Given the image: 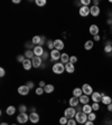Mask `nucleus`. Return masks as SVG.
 <instances>
[{"label": "nucleus", "instance_id": "f257e3e1", "mask_svg": "<svg viewBox=\"0 0 112 125\" xmlns=\"http://www.w3.org/2000/svg\"><path fill=\"white\" fill-rule=\"evenodd\" d=\"M52 70L54 72L55 74L61 75V74H63L64 72H65V65H64V64H62V62H56V64H54V65H53Z\"/></svg>", "mask_w": 112, "mask_h": 125}, {"label": "nucleus", "instance_id": "f03ea898", "mask_svg": "<svg viewBox=\"0 0 112 125\" xmlns=\"http://www.w3.org/2000/svg\"><path fill=\"white\" fill-rule=\"evenodd\" d=\"M75 121L78 124H85L87 122V114H85L83 112H76Z\"/></svg>", "mask_w": 112, "mask_h": 125}, {"label": "nucleus", "instance_id": "7ed1b4c3", "mask_svg": "<svg viewBox=\"0 0 112 125\" xmlns=\"http://www.w3.org/2000/svg\"><path fill=\"white\" fill-rule=\"evenodd\" d=\"M75 115H76L75 107H67V108L64 111V116L67 117L68 120H70V118H74Z\"/></svg>", "mask_w": 112, "mask_h": 125}, {"label": "nucleus", "instance_id": "20e7f679", "mask_svg": "<svg viewBox=\"0 0 112 125\" xmlns=\"http://www.w3.org/2000/svg\"><path fill=\"white\" fill-rule=\"evenodd\" d=\"M29 121V115H27L26 113H19V115L17 116V122L20 124H25Z\"/></svg>", "mask_w": 112, "mask_h": 125}, {"label": "nucleus", "instance_id": "39448f33", "mask_svg": "<svg viewBox=\"0 0 112 125\" xmlns=\"http://www.w3.org/2000/svg\"><path fill=\"white\" fill-rule=\"evenodd\" d=\"M81 88H82V91H83L84 95H87V96H91L92 94H93V92H94L93 88H92V86L89 85V84H84Z\"/></svg>", "mask_w": 112, "mask_h": 125}, {"label": "nucleus", "instance_id": "423d86ee", "mask_svg": "<svg viewBox=\"0 0 112 125\" xmlns=\"http://www.w3.org/2000/svg\"><path fill=\"white\" fill-rule=\"evenodd\" d=\"M50 59H52L53 62H56V60H58V59L61 58L62 54H61L60 50H57V49H53L52 52H50Z\"/></svg>", "mask_w": 112, "mask_h": 125}, {"label": "nucleus", "instance_id": "0eeeda50", "mask_svg": "<svg viewBox=\"0 0 112 125\" xmlns=\"http://www.w3.org/2000/svg\"><path fill=\"white\" fill-rule=\"evenodd\" d=\"M78 13L81 17H87L90 15V7H85V6H82L78 9Z\"/></svg>", "mask_w": 112, "mask_h": 125}, {"label": "nucleus", "instance_id": "6e6552de", "mask_svg": "<svg viewBox=\"0 0 112 125\" xmlns=\"http://www.w3.org/2000/svg\"><path fill=\"white\" fill-rule=\"evenodd\" d=\"M31 62H33V67L34 68H38L42 66V62H43V59L42 57H37V56H35L33 59H31Z\"/></svg>", "mask_w": 112, "mask_h": 125}, {"label": "nucleus", "instance_id": "1a4fd4ad", "mask_svg": "<svg viewBox=\"0 0 112 125\" xmlns=\"http://www.w3.org/2000/svg\"><path fill=\"white\" fill-rule=\"evenodd\" d=\"M89 32L93 37L97 36V35H99V32H100L99 26H98V25H91V26H90V28H89Z\"/></svg>", "mask_w": 112, "mask_h": 125}, {"label": "nucleus", "instance_id": "9d476101", "mask_svg": "<svg viewBox=\"0 0 112 125\" xmlns=\"http://www.w3.org/2000/svg\"><path fill=\"white\" fill-rule=\"evenodd\" d=\"M17 91H18V93L20 94V95L26 96V95H28V94H29V91H30V89H29L26 85H21V86H19V87H18V89H17Z\"/></svg>", "mask_w": 112, "mask_h": 125}, {"label": "nucleus", "instance_id": "9b49d317", "mask_svg": "<svg viewBox=\"0 0 112 125\" xmlns=\"http://www.w3.org/2000/svg\"><path fill=\"white\" fill-rule=\"evenodd\" d=\"M91 99L93 101V103H100V102L102 101L101 93H99V92H93V94L91 95Z\"/></svg>", "mask_w": 112, "mask_h": 125}, {"label": "nucleus", "instance_id": "f8f14e48", "mask_svg": "<svg viewBox=\"0 0 112 125\" xmlns=\"http://www.w3.org/2000/svg\"><path fill=\"white\" fill-rule=\"evenodd\" d=\"M90 15H92L93 17H98L100 15V8L99 6H92L90 8Z\"/></svg>", "mask_w": 112, "mask_h": 125}, {"label": "nucleus", "instance_id": "ddd939ff", "mask_svg": "<svg viewBox=\"0 0 112 125\" xmlns=\"http://www.w3.org/2000/svg\"><path fill=\"white\" fill-rule=\"evenodd\" d=\"M29 121H30L33 124L38 123L39 122V115L37 114L36 112H35V113H30V114H29Z\"/></svg>", "mask_w": 112, "mask_h": 125}, {"label": "nucleus", "instance_id": "4468645a", "mask_svg": "<svg viewBox=\"0 0 112 125\" xmlns=\"http://www.w3.org/2000/svg\"><path fill=\"white\" fill-rule=\"evenodd\" d=\"M44 52H45V50L43 49V46H35L34 47V54H35V56H37V57L43 56Z\"/></svg>", "mask_w": 112, "mask_h": 125}, {"label": "nucleus", "instance_id": "2eb2a0df", "mask_svg": "<svg viewBox=\"0 0 112 125\" xmlns=\"http://www.w3.org/2000/svg\"><path fill=\"white\" fill-rule=\"evenodd\" d=\"M54 46H55V49H57L61 52L64 48V42L61 39H56V40H54Z\"/></svg>", "mask_w": 112, "mask_h": 125}, {"label": "nucleus", "instance_id": "dca6fc26", "mask_svg": "<svg viewBox=\"0 0 112 125\" xmlns=\"http://www.w3.org/2000/svg\"><path fill=\"white\" fill-rule=\"evenodd\" d=\"M68 103H70V106L71 107H77L78 106V103H80V98L73 96V97H71V98H70Z\"/></svg>", "mask_w": 112, "mask_h": 125}, {"label": "nucleus", "instance_id": "f3484780", "mask_svg": "<svg viewBox=\"0 0 112 125\" xmlns=\"http://www.w3.org/2000/svg\"><path fill=\"white\" fill-rule=\"evenodd\" d=\"M82 112L89 115L90 113H92V112H93V108H92V105H89V104H85V105H83V106H82Z\"/></svg>", "mask_w": 112, "mask_h": 125}, {"label": "nucleus", "instance_id": "a211bd4d", "mask_svg": "<svg viewBox=\"0 0 112 125\" xmlns=\"http://www.w3.org/2000/svg\"><path fill=\"white\" fill-rule=\"evenodd\" d=\"M65 70L67 72L68 74L74 73V70H75L74 64H72V62H67V64H65Z\"/></svg>", "mask_w": 112, "mask_h": 125}, {"label": "nucleus", "instance_id": "6ab92c4d", "mask_svg": "<svg viewBox=\"0 0 112 125\" xmlns=\"http://www.w3.org/2000/svg\"><path fill=\"white\" fill-rule=\"evenodd\" d=\"M23 67L24 69L29 70L31 67H33V62H31V59H25V62H23Z\"/></svg>", "mask_w": 112, "mask_h": 125}, {"label": "nucleus", "instance_id": "aec40b11", "mask_svg": "<svg viewBox=\"0 0 112 125\" xmlns=\"http://www.w3.org/2000/svg\"><path fill=\"white\" fill-rule=\"evenodd\" d=\"M82 95H83V91H82V88H78V87H76V88L73 89V96L74 97H77V98H80Z\"/></svg>", "mask_w": 112, "mask_h": 125}, {"label": "nucleus", "instance_id": "412c9836", "mask_svg": "<svg viewBox=\"0 0 112 125\" xmlns=\"http://www.w3.org/2000/svg\"><path fill=\"white\" fill-rule=\"evenodd\" d=\"M102 103H103V104L104 105H110L112 103V98H111V96H109V95H105V96H103L102 97Z\"/></svg>", "mask_w": 112, "mask_h": 125}, {"label": "nucleus", "instance_id": "4be33fe9", "mask_svg": "<svg viewBox=\"0 0 112 125\" xmlns=\"http://www.w3.org/2000/svg\"><path fill=\"white\" fill-rule=\"evenodd\" d=\"M90 97L87 96V95H82L81 97H80V103H81V104H83V105H85V104H89V102H90Z\"/></svg>", "mask_w": 112, "mask_h": 125}, {"label": "nucleus", "instance_id": "5701e85b", "mask_svg": "<svg viewBox=\"0 0 112 125\" xmlns=\"http://www.w3.org/2000/svg\"><path fill=\"white\" fill-rule=\"evenodd\" d=\"M93 46H94L93 40H87V42H85V44H84V49L85 50H91L92 48H93Z\"/></svg>", "mask_w": 112, "mask_h": 125}, {"label": "nucleus", "instance_id": "b1692460", "mask_svg": "<svg viewBox=\"0 0 112 125\" xmlns=\"http://www.w3.org/2000/svg\"><path fill=\"white\" fill-rule=\"evenodd\" d=\"M6 113H7V115H9V116H11V115H13L16 113V107L12 106V105H10V106H8L7 109H6Z\"/></svg>", "mask_w": 112, "mask_h": 125}, {"label": "nucleus", "instance_id": "393cba45", "mask_svg": "<svg viewBox=\"0 0 112 125\" xmlns=\"http://www.w3.org/2000/svg\"><path fill=\"white\" fill-rule=\"evenodd\" d=\"M34 50H29L27 49L26 52H25V57H26V59H33V58L35 57L34 56Z\"/></svg>", "mask_w": 112, "mask_h": 125}, {"label": "nucleus", "instance_id": "a878e982", "mask_svg": "<svg viewBox=\"0 0 112 125\" xmlns=\"http://www.w3.org/2000/svg\"><path fill=\"white\" fill-rule=\"evenodd\" d=\"M61 62H62V64H67V62H70V56H68L67 54H62V56H61Z\"/></svg>", "mask_w": 112, "mask_h": 125}, {"label": "nucleus", "instance_id": "bb28decb", "mask_svg": "<svg viewBox=\"0 0 112 125\" xmlns=\"http://www.w3.org/2000/svg\"><path fill=\"white\" fill-rule=\"evenodd\" d=\"M44 91H45V93H47V94L53 93V92H54V86H53L52 84H47L44 87Z\"/></svg>", "mask_w": 112, "mask_h": 125}, {"label": "nucleus", "instance_id": "cd10ccee", "mask_svg": "<svg viewBox=\"0 0 112 125\" xmlns=\"http://www.w3.org/2000/svg\"><path fill=\"white\" fill-rule=\"evenodd\" d=\"M104 52H105V54H111L112 52V42H107V45L104 46Z\"/></svg>", "mask_w": 112, "mask_h": 125}, {"label": "nucleus", "instance_id": "c85d7f7f", "mask_svg": "<svg viewBox=\"0 0 112 125\" xmlns=\"http://www.w3.org/2000/svg\"><path fill=\"white\" fill-rule=\"evenodd\" d=\"M33 44L36 45V46H39L40 45V42H42V36H34V38L31 39Z\"/></svg>", "mask_w": 112, "mask_h": 125}, {"label": "nucleus", "instance_id": "c756f323", "mask_svg": "<svg viewBox=\"0 0 112 125\" xmlns=\"http://www.w3.org/2000/svg\"><path fill=\"white\" fill-rule=\"evenodd\" d=\"M97 120V114L95 113H90L89 115H87V121H91V122H94V121Z\"/></svg>", "mask_w": 112, "mask_h": 125}, {"label": "nucleus", "instance_id": "7c9ffc66", "mask_svg": "<svg viewBox=\"0 0 112 125\" xmlns=\"http://www.w3.org/2000/svg\"><path fill=\"white\" fill-rule=\"evenodd\" d=\"M35 3H36L38 7H44V6L46 5V0H36Z\"/></svg>", "mask_w": 112, "mask_h": 125}, {"label": "nucleus", "instance_id": "2f4dec72", "mask_svg": "<svg viewBox=\"0 0 112 125\" xmlns=\"http://www.w3.org/2000/svg\"><path fill=\"white\" fill-rule=\"evenodd\" d=\"M67 122H68V118L67 117H65V116H63V117H61L60 118V124L61 125H66L67 124Z\"/></svg>", "mask_w": 112, "mask_h": 125}, {"label": "nucleus", "instance_id": "473e14b6", "mask_svg": "<svg viewBox=\"0 0 112 125\" xmlns=\"http://www.w3.org/2000/svg\"><path fill=\"white\" fill-rule=\"evenodd\" d=\"M18 111H19L20 113H26V111H27V106H26V105H24V104L19 105Z\"/></svg>", "mask_w": 112, "mask_h": 125}, {"label": "nucleus", "instance_id": "72a5a7b5", "mask_svg": "<svg viewBox=\"0 0 112 125\" xmlns=\"http://www.w3.org/2000/svg\"><path fill=\"white\" fill-rule=\"evenodd\" d=\"M25 59H26L25 55H19L18 57H17V62H21V64L25 62Z\"/></svg>", "mask_w": 112, "mask_h": 125}, {"label": "nucleus", "instance_id": "f704fd0d", "mask_svg": "<svg viewBox=\"0 0 112 125\" xmlns=\"http://www.w3.org/2000/svg\"><path fill=\"white\" fill-rule=\"evenodd\" d=\"M47 46H48V49L53 50V49L55 48V46H54V42H52V40H48V42H47Z\"/></svg>", "mask_w": 112, "mask_h": 125}, {"label": "nucleus", "instance_id": "c9c22d12", "mask_svg": "<svg viewBox=\"0 0 112 125\" xmlns=\"http://www.w3.org/2000/svg\"><path fill=\"white\" fill-rule=\"evenodd\" d=\"M92 108H93V111H99L100 109L99 103H93V104H92Z\"/></svg>", "mask_w": 112, "mask_h": 125}, {"label": "nucleus", "instance_id": "e433bc0d", "mask_svg": "<svg viewBox=\"0 0 112 125\" xmlns=\"http://www.w3.org/2000/svg\"><path fill=\"white\" fill-rule=\"evenodd\" d=\"M82 6H85V7H89V5L91 3V0H82L81 1Z\"/></svg>", "mask_w": 112, "mask_h": 125}, {"label": "nucleus", "instance_id": "4c0bfd02", "mask_svg": "<svg viewBox=\"0 0 112 125\" xmlns=\"http://www.w3.org/2000/svg\"><path fill=\"white\" fill-rule=\"evenodd\" d=\"M76 124H77V122H76V121L74 120V118H70L66 125H76Z\"/></svg>", "mask_w": 112, "mask_h": 125}, {"label": "nucleus", "instance_id": "58836bf2", "mask_svg": "<svg viewBox=\"0 0 112 125\" xmlns=\"http://www.w3.org/2000/svg\"><path fill=\"white\" fill-rule=\"evenodd\" d=\"M44 92H45L44 88H42V87H38V88L36 89V94H37V95H42Z\"/></svg>", "mask_w": 112, "mask_h": 125}, {"label": "nucleus", "instance_id": "ea45409f", "mask_svg": "<svg viewBox=\"0 0 112 125\" xmlns=\"http://www.w3.org/2000/svg\"><path fill=\"white\" fill-rule=\"evenodd\" d=\"M76 62H77V57H76V56H72V57H70V62L75 64Z\"/></svg>", "mask_w": 112, "mask_h": 125}, {"label": "nucleus", "instance_id": "a19ab883", "mask_svg": "<svg viewBox=\"0 0 112 125\" xmlns=\"http://www.w3.org/2000/svg\"><path fill=\"white\" fill-rule=\"evenodd\" d=\"M26 86L28 87L29 89H33V88H34V86H35V84L33 83V82H28V83L26 84Z\"/></svg>", "mask_w": 112, "mask_h": 125}, {"label": "nucleus", "instance_id": "79ce46f5", "mask_svg": "<svg viewBox=\"0 0 112 125\" xmlns=\"http://www.w3.org/2000/svg\"><path fill=\"white\" fill-rule=\"evenodd\" d=\"M25 46H26V48H28V49L30 50L31 47H34V44H33V42H26V45H25Z\"/></svg>", "mask_w": 112, "mask_h": 125}, {"label": "nucleus", "instance_id": "37998d69", "mask_svg": "<svg viewBox=\"0 0 112 125\" xmlns=\"http://www.w3.org/2000/svg\"><path fill=\"white\" fill-rule=\"evenodd\" d=\"M5 75H6V72H5V69L1 67V68H0V76H1V77H3Z\"/></svg>", "mask_w": 112, "mask_h": 125}, {"label": "nucleus", "instance_id": "c03bdc74", "mask_svg": "<svg viewBox=\"0 0 112 125\" xmlns=\"http://www.w3.org/2000/svg\"><path fill=\"white\" fill-rule=\"evenodd\" d=\"M45 86H46V84H45V82H44V81L39 82V87H42V88H44Z\"/></svg>", "mask_w": 112, "mask_h": 125}, {"label": "nucleus", "instance_id": "a18cd8bd", "mask_svg": "<svg viewBox=\"0 0 112 125\" xmlns=\"http://www.w3.org/2000/svg\"><path fill=\"white\" fill-rule=\"evenodd\" d=\"M93 39L95 40V42H100V39H101V38H100L99 35H97V36H94V37H93Z\"/></svg>", "mask_w": 112, "mask_h": 125}, {"label": "nucleus", "instance_id": "49530a36", "mask_svg": "<svg viewBox=\"0 0 112 125\" xmlns=\"http://www.w3.org/2000/svg\"><path fill=\"white\" fill-rule=\"evenodd\" d=\"M47 57H48V52H44V54H43V59H46Z\"/></svg>", "mask_w": 112, "mask_h": 125}, {"label": "nucleus", "instance_id": "de8ad7c7", "mask_svg": "<svg viewBox=\"0 0 112 125\" xmlns=\"http://www.w3.org/2000/svg\"><path fill=\"white\" fill-rule=\"evenodd\" d=\"M108 111H109V112H112V103L110 105H108Z\"/></svg>", "mask_w": 112, "mask_h": 125}, {"label": "nucleus", "instance_id": "09e8293b", "mask_svg": "<svg viewBox=\"0 0 112 125\" xmlns=\"http://www.w3.org/2000/svg\"><path fill=\"white\" fill-rule=\"evenodd\" d=\"M93 6H99V0H93Z\"/></svg>", "mask_w": 112, "mask_h": 125}, {"label": "nucleus", "instance_id": "8fccbe9b", "mask_svg": "<svg viewBox=\"0 0 112 125\" xmlns=\"http://www.w3.org/2000/svg\"><path fill=\"white\" fill-rule=\"evenodd\" d=\"M84 125H94V123H93V122H91V121H87V122H86Z\"/></svg>", "mask_w": 112, "mask_h": 125}, {"label": "nucleus", "instance_id": "3c124183", "mask_svg": "<svg viewBox=\"0 0 112 125\" xmlns=\"http://www.w3.org/2000/svg\"><path fill=\"white\" fill-rule=\"evenodd\" d=\"M44 42H45V37L43 36V37H42V42H40V45H39V46H42V45H44Z\"/></svg>", "mask_w": 112, "mask_h": 125}, {"label": "nucleus", "instance_id": "603ef678", "mask_svg": "<svg viewBox=\"0 0 112 125\" xmlns=\"http://www.w3.org/2000/svg\"><path fill=\"white\" fill-rule=\"evenodd\" d=\"M36 112V108H35V107H31L30 108V113H35Z\"/></svg>", "mask_w": 112, "mask_h": 125}, {"label": "nucleus", "instance_id": "864d4df0", "mask_svg": "<svg viewBox=\"0 0 112 125\" xmlns=\"http://www.w3.org/2000/svg\"><path fill=\"white\" fill-rule=\"evenodd\" d=\"M20 0H12V3H19Z\"/></svg>", "mask_w": 112, "mask_h": 125}, {"label": "nucleus", "instance_id": "5fc2aeb1", "mask_svg": "<svg viewBox=\"0 0 112 125\" xmlns=\"http://www.w3.org/2000/svg\"><path fill=\"white\" fill-rule=\"evenodd\" d=\"M108 23H109V25H111V23H112V20H111V18H110V19H108Z\"/></svg>", "mask_w": 112, "mask_h": 125}, {"label": "nucleus", "instance_id": "6e6d98bb", "mask_svg": "<svg viewBox=\"0 0 112 125\" xmlns=\"http://www.w3.org/2000/svg\"><path fill=\"white\" fill-rule=\"evenodd\" d=\"M0 125H9V124H8V123H5V122H3V123H1Z\"/></svg>", "mask_w": 112, "mask_h": 125}, {"label": "nucleus", "instance_id": "4d7b16f0", "mask_svg": "<svg viewBox=\"0 0 112 125\" xmlns=\"http://www.w3.org/2000/svg\"><path fill=\"white\" fill-rule=\"evenodd\" d=\"M111 20H112V15H111Z\"/></svg>", "mask_w": 112, "mask_h": 125}, {"label": "nucleus", "instance_id": "13d9d810", "mask_svg": "<svg viewBox=\"0 0 112 125\" xmlns=\"http://www.w3.org/2000/svg\"><path fill=\"white\" fill-rule=\"evenodd\" d=\"M111 30H112V26H111Z\"/></svg>", "mask_w": 112, "mask_h": 125}, {"label": "nucleus", "instance_id": "bf43d9fd", "mask_svg": "<svg viewBox=\"0 0 112 125\" xmlns=\"http://www.w3.org/2000/svg\"><path fill=\"white\" fill-rule=\"evenodd\" d=\"M111 125H112V121H111Z\"/></svg>", "mask_w": 112, "mask_h": 125}, {"label": "nucleus", "instance_id": "052dcab7", "mask_svg": "<svg viewBox=\"0 0 112 125\" xmlns=\"http://www.w3.org/2000/svg\"><path fill=\"white\" fill-rule=\"evenodd\" d=\"M12 125H16V124H12Z\"/></svg>", "mask_w": 112, "mask_h": 125}]
</instances>
